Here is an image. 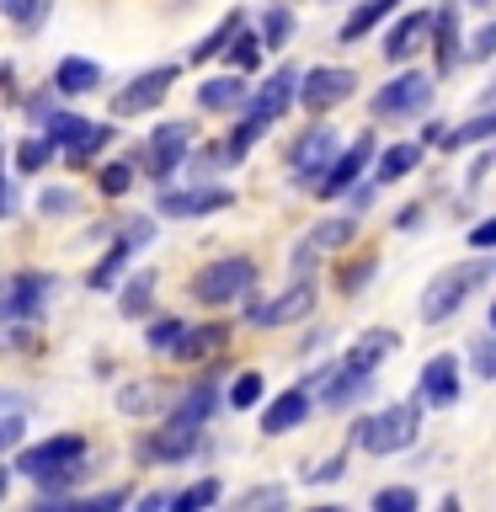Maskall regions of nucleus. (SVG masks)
<instances>
[{
  "label": "nucleus",
  "mask_w": 496,
  "mask_h": 512,
  "mask_svg": "<svg viewBox=\"0 0 496 512\" xmlns=\"http://www.w3.org/2000/svg\"><path fill=\"white\" fill-rule=\"evenodd\" d=\"M86 459H91V443L80 438V432H59V438H43V443L22 448L11 470L43 491L38 502H64L70 486L86 475Z\"/></svg>",
  "instance_id": "nucleus-1"
},
{
  "label": "nucleus",
  "mask_w": 496,
  "mask_h": 512,
  "mask_svg": "<svg viewBox=\"0 0 496 512\" xmlns=\"http://www.w3.org/2000/svg\"><path fill=\"white\" fill-rule=\"evenodd\" d=\"M416 432H422V406L416 400H395V406H384L374 416H358L352 422V443L374 459H390V454L416 443Z\"/></svg>",
  "instance_id": "nucleus-2"
},
{
  "label": "nucleus",
  "mask_w": 496,
  "mask_h": 512,
  "mask_svg": "<svg viewBox=\"0 0 496 512\" xmlns=\"http://www.w3.org/2000/svg\"><path fill=\"white\" fill-rule=\"evenodd\" d=\"M256 283H262V267H256L251 256H214L208 267H198V272H192L187 294L198 299L203 310H224V304L246 299Z\"/></svg>",
  "instance_id": "nucleus-3"
},
{
  "label": "nucleus",
  "mask_w": 496,
  "mask_h": 512,
  "mask_svg": "<svg viewBox=\"0 0 496 512\" xmlns=\"http://www.w3.org/2000/svg\"><path fill=\"white\" fill-rule=\"evenodd\" d=\"M486 272H491V262H454V267H443L438 278L422 288V320H427V326L454 320L464 310V299L486 283Z\"/></svg>",
  "instance_id": "nucleus-4"
},
{
  "label": "nucleus",
  "mask_w": 496,
  "mask_h": 512,
  "mask_svg": "<svg viewBox=\"0 0 496 512\" xmlns=\"http://www.w3.org/2000/svg\"><path fill=\"white\" fill-rule=\"evenodd\" d=\"M59 294V278L54 272H43V267H22V272H11L6 283H0V320L6 326H16V320H43V310L54 304Z\"/></svg>",
  "instance_id": "nucleus-5"
},
{
  "label": "nucleus",
  "mask_w": 496,
  "mask_h": 512,
  "mask_svg": "<svg viewBox=\"0 0 496 512\" xmlns=\"http://www.w3.org/2000/svg\"><path fill=\"white\" fill-rule=\"evenodd\" d=\"M43 134L54 139V150L70 155V166H86V160H96L112 139H118V128H112V123H91V118H80V112H48Z\"/></svg>",
  "instance_id": "nucleus-6"
},
{
  "label": "nucleus",
  "mask_w": 496,
  "mask_h": 512,
  "mask_svg": "<svg viewBox=\"0 0 496 512\" xmlns=\"http://www.w3.org/2000/svg\"><path fill=\"white\" fill-rule=\"evenodd\" d=\"M192 139H198V123H192V118H166V123H155L150 144H144V171H150L155 182H171V176L187 166Z\"/></svg>",
  "instance_id": "nucleus-7"
},
{
  "label": "nucleus",
  "mask_w": 496,
  "mask_h": 512,
  "mask_svg": "<svg viewBox=\"0 0 496 512\" xmlns=\"http://www.w3.org/2000/svg\"><path fill=\"white\" fill-rule=\"evenodd\" d=\"M176 80H182V64H150V70H139L123 91H112V118H139V112H155L171 96Z\"/></svg>",
  "instance_id": "nucleus-8"
},
{
  "label": "nucleus",
  "mask_w": 496,
  "mask_h": 512,
  "mask_svg": "<svg viewBox=\"0 0 496 512\" xmlns=\"http://www.w3.org/2000/svg\"><path fill=\"white\" fill-rule=\"evenodd\" d=\"M374 155H379V139H374V134H358L352 144H342V150L331 155V166L320 171V182H315L310 192H315V198H342L347 187H358L363 176H368Z\"/></svg>",
  "instance_id": "nucleus-9"
},
{
  "label": "nucleus",
  "mask_w": 496,
  "mask_h": 512,
  "mask_svg": "<svg viewBox=\"0 0 496 512\" xmlns=\"http://www.w3.org/2000/svg\"><path fill=\"white\" fill-rule=\"evenodd\" d=\"M224 208H235V192L219 182H198V187L160 182V198H155V214L166 219H208V214H224Z\"/></svg>",
  "instance_id": "nucleus-10"
},
{
  "label": "nucleus",
  "mask_w": 496,
  "mask_h": 512,
  "mask_svg": "<svg viewBox=\"0 0 496 512\" xmlns=\"http://www.w3.org/2000/svg\"><path fill=\"white\" fill-rule=\"evenodd\" d=\"M432 91H438V80L427 70H400L384 91H374V118H416V112L432 107Z\"/></svg>",
  "instance_id": "nucleus-11"
},
{
  "label": "nucleus",
  "mask_w": 496,
  "mask_h": 512,
  "mask_svg": "<svg viewBox=\"0 0 496 512\" xmlns=\"http://www.w3.org/2000/svg\"><path fill=\"white\" fill-rule=\"evenodd\" d=\"M342 150V134H336L331 123H310L304 134L294 139V150H288V166H294V182L299 187H315L320 171L331 166V155Z\"/></svg>",
  "instance_id": "nucleus-12"
},
{
  "label": "nucleus",
  "mask_w": 496,
  "mask_h": 512,
  "mask_svg": "<svg viewBox=\"0 0 496 512\" xmlns=\"http://www.w3.org/2000/svg\"><path fill=\"white\" fill-rule=\"evenodd\" d=\"M294 96H299V64H278V70H272L262 86H256L251 96H246V118H256V123H278L288 107H294Z\"/></svg>",
  "instance_id": "nucleus-13"
},
{
  "label": "nucleus",
  "mask_w": 496,
  "mask_h": 512,
  "mask_svg": "<svg viewBox=\"0 0 496 512\" xmlns=\"http://www.w3.org/2000/svg\"><path fill=\"white\" fill-rule=\"evenodd\" d=\"M352 86H358V75L352 70H336V64H315V70H304L299 75V96L294 102L304 112H331V107H342Z\"/></svg>",
  "instance_id": "nucleus-14"
},
{
  "label": "nucleus",
  "mask_w": 496,
  "mask_h": 512,
  "mask_svg": "<svg viewBox=\"0 0 496 512\" xmlns=\"http://www.w3.org/2000/svg\"><path fill=\"white\" fill-rule=\"evenodd\" d=\"M251 299V294H246ZM315 310V283L310 278H294V288H288V294H278V299H251L246 304V326H294V320H304Z\"/></svg>",
  "instance_id": "nucleus-15"
},
{
  "label": "nucleus",
  "mask_w": 496,
  "mask_h": 512,
  "mask_svg": "<svg viewBox=\"0 0 496 512\" xmlns=\"http://www.w3.org/2000/svg\"><path fill=\"white\" fill-rule=\"evenodd\" d=\"M454 400H459V358L454 352H438V358H427L422 374H416V406L448 411Z\"/></svg>",
  "instance_id": "nucleus-16"
},
{
  "label": "nucleus",
  "mask_w": 496,
  "mask_h": 512,
  "mask_svg": "<svg viewBox=\"0 0 496 512\" xmlns=\"http://www.w3.org/2000/svg\"><path fill=\"white\" fill-rule=\"evenodd\" d=\"M203 448V427H155L150 438H139V448L134 454L144 459V464H182V459H192Z\"/></svg>",
  "instance_id": "nucleus-17"
},
{
  "label": "nucleus",
  "mask_w": 496,
  "mask_h": 512,
  "mask_svg": "<svg viewBox=\"0 0 496 512\" xmlns=\"http://www.w3.org/2000/svg\"><path fill=\"white\" fill-rule=\"evenodd\" d=\"M427 43H432V59H438V75H454L464 64V38H459V6L454 0H443V6L432 11Z\"/></svg>",
  "instance_id": "nucleus-18"
},
{
  "label": "nucleus",
  "mask_w": 496,
  "mask_h": 512,
  "mask_svg": "<svg viewBox=\"0 0 496 512\" xmlns=\"http://www.w3.org/2000/svg\"><path fill=\"white\" fill-rule=\"evenodd\" d=\"M427 27H432V11H406V16H400V22L379 38L384 64H411L427 48Z\"/></svg>",
  "instance_id": "nucleus-19"
},
{
  "label": "nucleus",
  "mask_w": 496,
  "mask_h": 512,
  "mask_svg": "<svg viewBox=\"0 0 496 512\" xmlns=\"http://www.w3.org/2000/svg\"><path fill=\"white\" fill-rule=\"evenodd\" d=\"M310 390H304V384H294V390H283V395H272L267 400V411H262V432L267 438H288V432L294 427H304L310 422Z\"/></svg>",
  "instance_id": "nucleus-20"
},
{
  "label": "nucleus",
  "mask_w": 496,
  "mask_h": 512,
  "mask_svg": "<svg viewBox=\"0 0 496 512\" xmlns=\"http://www.w3.org/2000/svg\"><path fill=\"white\" fill-rule=\"evenodd\" d=\"M374 395V374H363V368H347V363H336L326 379H320V400H326L331 411H347V406H358V400Z\"/></svg>",
  "instance_id": "nucleus-21"
},
{
  "label": "nucleus",
  "mask_w": 496,
  "mask_h": 512,
  "mask_svg": "<svg viewBox=\"0 0 496 512\" xmlns=\"http://www.w3.org/2000/svg\"><path fill=\"white\" fill-rule=\"evenodd\" d=\"M214 411H219V379L208 374V379L192 384L182 400H171L166 422H171V427H208V416H214Z\"/></svg>",
  "instance_id": "nucleus-22"
},
{
  "label": "nucleus",
  "mask_w": 496,
  "mask_h": 512,
  "mask_svg": "<svg viewBox=\"0 0 496 512\" xmlns=\"http://www.w3.org/2000/svg\"><path fill=\"white\" fill-rule=\"evenodd\" d=\"M48 86H54V96H91L102 91V64L86 54H64L54 64V75H48Z\"/></svg>",
  "instance_id": "nucleus-23"
},
{
  "label": "nucleus",
  "mask_w": 496,
  "mask_h": 512,
  "mask_svg": "<svg viewBox=\"0 0 496 512\" xmlns=\"http://www.w3.org/2000/svg\"><path fill=\"white\" fill-rule=\"evenodd\" d=\"M246 96H251V86H246V75H208V80H198V91H192V102H198V112H240L246 107Z\"/></svg>",
  "instance_id": "nucleus-24"
},
{
  "label": "nucleus",
  "mask_w": 496,
  "mask_h": 512,
  "mask_svg": "<svg viewBox=\"0 0 496 512\" xmlns=\"http://www.w3.org/2000/svg\"><path fill=\"white\" fill-rule=\"evenodd\" d=\"M395 11H400V0H358V6L347 11V22L336 27V43H363V38H374V32L390 22Z\"/></svg>",
  "instance_id": "nucleus-25"
},
{
  "label": "nucleus",
  "mask_w": 496,
  "mask_h": 512,
  "mask_svg": "<svg viewBox=\"0 0 496 512\" xmlns=\"http://www.w3.org/2000/svg\"><path fill=\"white\" fill-rule=\"evenodd\" d=\"M416 166H422V144H384L368 176H374V187H390V182H406Z\"/></svg>",
  "instance_id": "nucleus-26"
},
{
  "label": "nucleus",
  "mask_w": 496,
  "mask_h": 512,
  "mask_svg": "<svg viewBox=\"0 0 496 512\" xmlns=\"http://www.w3.org/2000/svg\"><path fill=\"white\" fill-rule=\"evenodd\" d=\"M150 310H155V272L139 267V272H128L123 288H118V315L123 320H144Z\"/></svg>",
  "instance_id": "nucleus-27"
},
{
  "label": "nucleus",
  "mask_w": 496,
  "mask_h": 512,
  "mask_svg": "<svg viewBox=\"0 0 496 512\" xmlns=\"http://www.w3.org/2000/svg\"><path fill=\"white\" fill-rule=\"evenodd\" d=\"M134 256H139V246H134L128 235H118V240L107 246L102 262H96V267L86 272V288H112V283H118L123 272H128V262H134Z\"/></svg>",
  "instance_id": "nucleus-28"
},
{
  "label": "nucleus",
  "mask_w": 496,
  "mask_h": 512,
  "mask_svg": "<svg viewBox=\"0 0 496 512\" xmlns=\"http://www.w3.org/2000/svg\"><path fill=\"white\" fill-rule=\"evenodd\" d=\"M395 347H400V336H395V331H363V336H358V347H352L342 363H347V368H363V374H374V368L390 358Z\"/></svg>",
  "instance_id": "nucleus-29"
},
{
  "label": "nucleus",
  "mask_w": 496,
  "mask_h": 512,
  "mask_svg": "<svg viewBox=\"0 0 496 512\" xmlns=\"http://www.w3.org/2000/svg\"><path fill=\"white\" fill-rule=\"evenodd\" d=\"M224 336H230L224 326H187L182 342L171 347V358H176V363H198V358H208V352L224 347Z\"/></svg>",
  "instance_id": "nucleus-30"
},
{
  "label": "nucleus",
  "mask_w": 496,
  "mask_h": 512,
  "mask_svg": "<svg viewBox=\"0 0 496 512\" xmlns=\"http://www.w3.org/2000/svg\"><path fill=\"white\" fill-rule=\"evenodd\" d=\"M496 139V102H486L475 118H464L454 134H443V150H464V144H491Z\"/></svg>",
  "instance_id": "nucleus-31"
},
{
  "label": "nucleus",
  "mask_w": 496,
  "mask_h": 512,
  "mask_svg": "<svg viewBox=\"0 0 496 512\" xmlns=\"http://www.w3.org/2000/svg\"><path fill=\"white\" fill-rule=\"evenodd\" d=\"M224 54H230V70H240V75H256L262 70V54H267V43L256 38V32H246L240 27L230 43H224Z\"/></svg>",
  "instance_id": "nucleus-32"
},
{
  "label": "nucleus",
  "mask_w": 496,
  "mask_h": 512,
  "mask_svg": "<svg viewBox=\"0 0 496 512\" xmlns=\"http://www.w3.org/2000/svg\"><path fill=\"white\" fill-rule=\"evenodd\" d=\"M240 27H246V16H240V11H230V16H224V22H219L214 32H208V38H198V43H192V54H187V59H192V64H208L214 54H224V43H230Z\"/></svg>",
  "instance_id": "nucleus-33"
},
{
  "label": "nucleus",
  "mask_w": 496,
  "mask_h": 512,
  "mask_svg": "<svg viewBox=\"0 0 496 512\" xmlns=\"http://www.w3.org/2000/svg\"><path fill=\"white\" fill-rule=\"evenodd\" d=\"M267 395V379L256 374V368H246V374L230 379V395H224V406L230 411H256V400Z\"/></svg>",
  "instance_id": "nucleus-34"
},
{
  "label": "nucleus",
  "mask_w": 496,
  "mask_h": 512,
  "mask_svg": "<svg viewBox=\"0 0 496 512\" xmlns=\"http://www.w3.org/2000/svg\"><path fill=\"white\" fill-rule=\"evenodd\" d=\"M48 11H54L48 0H0V16H6V22H16V27L27 32V38L48 22Z\"/></svg>",
  "instance_id": "nucleus-35"
},
{
  "label": "nucleus",
  "mask_w": 496,
  "mask_h": 512,
  "mask_svg": "<svg viewBox=\"0 0 496 512\" xmlns=\"http://www.w3.org/2000/svg\"><path fill=\"white\" fill-rule=\"evenodd\" d=\"M48 160H54V139L48 134H27L22 144H16V171L22 176H38Z\"/></svg>",
  "instance_id": "nucleus-36"
},
{
  "label": "nucleus",
  "mask_w": 496,
  "mask_h": 512,
  "mask_svg": "<svg viewBox=\"0 0 496 512\" xmlns=\"http://www.w3.org/2000/svg\"><path fill=\"white\" fill-rule=\"evenodd\" d=\"M219 496H224V486H219L214 475H203V480H192L187 491H176V496H171V507H176V512H203V507H214Z\"/></svg>",
  "instance_id": "nucleus-37"
},
{
  "label": "nucleus",
  "mask_w": 496,
  "mask_h": 512,
  "mask_svg": "<svg viewBox=\"0 0 496 512\" xmlns=\"http://www.w3.org/2000/svg\"><path fill=\"white\" fill-rule=\"evenodd\" d=\"M288 38H294V11H288L283 0H272V6L262 11V43L267 48H288Z\"/></svg>",
  "instance_id": "nucleus-38"
},
{
  "label": "nucleus",
  "mask_w": 496,
  "mask_h": 512,
  "mask_svg": "<svg viewBox=\"0 0 496 512\" xmlns=\"http://www.w3.org/2000/svg\"><path fill=\"white\" fill-rule=\"evenodd\" d=\"M182 331H187V320H176V315H160L150 320V331H144V347L160 352V358H171V347L182 342Z\"/></svg>",
  "instance_id": "nucleus-39"
},
{
  "label": "nucleus",
  "mask_w": 496,
  "mask_h": 512,
  "mask_svg": "<svg viewBox=\"0 0 496 512\" xmlns=\"http://www.w3.org/2000/svg\"><path fill=\"white\" fill-rule=\"evenodd\" d=\"M38 214H43V219H70V214H80V192H75V187H43V192H38Z\"/></svg>",
  "instance_id": "nucleus-40"
},
{
  "label": "nucleus",
  "mask_w": 496,
  "mask_h": 512,
  "mask_svg": "<svg viewBox=\"0 0 496 512\" xmlns=\"http://www.w3.org/2000/svg\"><path fill=\"white\" fill-rule=\"evenodd\" d=\"M352 235H358V219H320L315 230H310V240H315L320 251H326V246H336V251H342Z\"/></svg>",
  "instance_id": "nucleus-41"
},
{
  "label": "nucleus",
  "mask_w": 496,
  "mask_h": 512,
  "mask_svg": "<svg viewBox=\"0 0 496 512\" xmlns=\"http://www.w3.org/2000/svg\"><path fill=\"white\" fill-rule=\"evenodd\" d=\"M155 400H160L155 379H139V384H128V390H118V411H128V416H144V411H155Z\"/></svg>",
  "instance_id": "nucleus-42"
},
{
  "label": "nucleus",
  "mask_w": 496,
  "mask_h": 512,
  "mask_svg": "<svg viewBox=\"0 0 496 512\" xmlns=\"http://www.w3.org/2000/svg\"><path fill=\"white\" fill-rule=\"evenodd\" d=\"M192 166H198V176L203 182H214V176L224 171V166H240V160L230 155V144H208V150H198V155H187Z\"/></svg>",
  "instance_id": "nucleus-43"
},
{
  "label": "nucleus",
  "mask_w": 496,
  "mask_h": 512,
  "mask_svg": "<svg viewBox=\"0 0 496 512\" xmlns=\"http://www.w3.org/2000/svg\"><path fill=\"white\" fill-rule=\"evenodd\" d=\"M96 187H102V198H123V192L134 187V166H128V160H107L102 176H96Z\"/></svg>",
  "instance_id": "nucleus-44"
},
{
  "label": "nucleus",
  "mask_w": 496,
  "mask_h": 512,
  "mask_svg": "<svg viewBox=\"0 0 496 512\" xmlns=\"http://www.w3.org/2000/svg\"><path fill=\"white\" fill-rule=\"evenodd\" d=\"M496 59V16L480 32H470V43H464V64H491Z\"/></svg>",
  "instance_id": "nucleus-45"
},
{
  "label": "nucleus",
  "mask_w": 496,
  "mask_h": 512,
  "mask_svg": "<svg viewBox=\"0 0 496 512\" xmlns=\"http://www.w3.org/2000/svg\"><path fill=\"white\" fill-rule=\"evenodd\" d=\"M374 507L379 512H416V507H422V496H416L411 486H379L374 491Z\"/></svg>",
  "instance_id": "nucleus-46"
},
{
  "label": "nucleus",
  "mask_w": 496,
  "mask_h": 512,
  "mask_svg": "<svg viewBox=\"0 0 496 512\" xmlns=\"http://www.w3.org/2000/svg\"><path fill=\"white\" fill-rule=\"evenodd\" d=\"M470 374L475 379H496V326H491V336L470 342Z\"/></svg>",
  "instance_id": "nucleus-47"
},
{
  "label": "nucleus",
  "mask_w": 496,
  "mask_h": 512,
  "mask_svg": "<svg viewBox=\"0 0 496 512\" xmlns=\"http://www.w3.org/2000/svg\"><path fill=\"white\" fill-rule=\"evenodd\" d=\"M374 272H379L374 256H358L352 267H336V288H342V294H358V288H363L368 278H374Z\"/></svg>",
  "instance_id": "nucleus-48"
},
{
  "label": "nucleus",
  "mask_w": 496,
  "mask_h": 512,
  "mask_svg": "<svg viewBox=\"0 0 496 512\" xmlns=\"http://www.w3.org/2000/svg\"><path fill=\"white\" fill-rule=\"evenodd\" d=\"M315 256H320V246H315V240H304V246H294V256H288V272H294V278H310Z\"/></svg>",
  "instance_id": "nucleus-49"
},
{
  "label": "nucleus",
  "mask_w": 496,
  "mask_h": 512,
  "mask_svg": "<svg viewBox=\"0 0 496 512\" xmlns=\"http://www.w3.org/2000/svg\"><path fill=\"white\" fill-rule=\"evenodd\" d=\"M470 251H480V256L496 251V214H491V219H480L475 230H470Z\"/></svg>",
  "instance_id": "nucleus-50"
},
{
  "label": "nucleus",
  "mask_w": 496,
  "mask_h": 512,
  "mask_svg": "<svg viewBox=\"0 0 496 512\" xmlns=\"http://www.w3.org/2000/svg\"><path fill=\"white\" fill-rule=\"evenodd\" d=\"M342 475H347V454H331V459L310 475V486H331V480H342Z\"/></svg>",
  "instance_id": "nucleus-51"
},
{
  "label": "nucleus",
  "mask_w": 496,
  "mask_h": 512,
  "mask_svg": "<svg viewBox=\"0 0 496 512\" xmlns=\"http://www.w3.org/2000/svg\"><path fill=\"white\" fill-rule=\"evenodd\" d=\"M27 438V422L22 416H0V454H6V448H16Z\"/></svg>",
  "instance_id": "nucleus-52"
},
{
  "label": "nucleus",
  "mask_w": 496,
  "mask_h": 512,
  "mask_svg": "<svg viewBox=\"0 0 496 512\" xmlns=\"http://www.w3.org/2000/svg\"><path fill=\"white\" fill-rule=\"evenodd\" d=\"M240 507H283V486H262V491H246Z\"/></svg>",
  "instance_id": "nucleus-53"
},
{
  "label": "nucleus",
  "mask_w": 496,
  "mask_h": 512,
  "mask_svg": "<svg viewBox=\"0 0 496 512\" xmlns=\"http://www.w3.org/2000/svg\"><path fill=\"white\" fill-rule=\"evenodd\" d=\"M128 491H102V496H75V507H123Z\"/></svg>",
  "instance_id": "nucleus-54"
},
{
  "label": "nucleus",
  "mask_w": 496,
  "mask_h": 512,
  "mask_svg": "<svg viewBox=\"0 0 496 512\" xmlns=\"http://www.w3.org/2000/svg\"><path fill=\"white\" fill-rule=\"evenodd\" d=\"M16 214V187H11V176L0 171V219H11Z\"/></svg>",
  "instance_id": "nucleus-55"
},
{
  "label": "nucleus",
  "mask_w": 496,
  "mask_h": 512,
  "mask_svg": "<svg viewBox=\"0 0 496 512\" xmlns=\"http://www.w3.org/2000/svg\"><path fill=\"white\" fill-rule=\"evenodd\" d=\"M416 224H422V203H406L395 214V230H416Z\"/></svg>",
  "instance_id": "nucleus-56"
},
{
  "label": "nucleus",
  "mask_w": 496,
  "mask_h": 512,
  "mask_svg": "<svg viewBox=\"0 0 496 512\" xmlns=\"http://www.w3.org/2000/svg\"><path fill=\"white\" fill-rule=\"evenodd\" d=\"M171 496H176V491H150V496H139V512H155V507H171Z\"/></svg>",
  "instance_id": "nucleus-57"
},
{
  "label": "nucleus",
  "mask_w": 496,
  "mask_h": 512,
  "mask_svg": "<svg viewBox=\"0 0 496 512\" xmlns=\"http://www.w3.org/2000/svg\"><path fill=\"white\" fill-rule=\"evenodd\" d=\"M443 118H427V128H422V144H443Z\"/></svg>",
  "instance_id": "nucleus-58"
},
{
  "label": "nucleus",
  "mask_w": 496,
  "mask_h": 512,
  "mask_svg": "<svg viewBox=\"0 0 496 512\" xmlns=\"http://www.w3.org/2000/svg\"><path fill=\"white\" fill-rule=\"evenodd\" d=\"M11 475H16V470H6V464H0V502L11 496Z\"/></svg>",
  "instance_id": "nucleus-59"
},
{
  "label": "nucleus",
  "mask_w": 496,
  "mask_h": 512,
  "mask_svg": "<svg viewBox=\"0 0 496 512\" xmlns=\"http://www.w3.org/2000/svg\"><path fill=\"white\" fill-rule=\"evenodd\" d=\"M486 102H496V75H491V86H486Z\"/></svg>",
  "instance_id": "nucleus-60"
},
{
  "label": "nucleus",
  "mask_w": 496,
  "mask_h": 512,
  "mask_svg": "<svg viewBox=\"0 0 496 512\" xmlns=\"http://www.w3.org/2000/svg\"><path fill=\"white\" fill-rule=\"evenodd\" d=\"M470 6H480V11H486V6H491V0H470Z\"/></svg>",
  "instance_id": "nucleus-61"
},
{
  "label": "nucleus",
  "mask_w": 496,
  "mask_h": 512,
  "mask_svg": "<svg viewBox=\"0 0 496 512\" xmlns=\"http://www.w3.org/2000/svg\"><path fill=\"white\" fill-rule=\"evenodd\" d=\"M491 326H496V304H491Z\"/></svg>",
  "instance_id": "nucleus-62"
},
{
  "label": "nucleus",
  "mask_w": 496,
  "mask_h": 512,
  "mask_svg": "<svg viewBox=\"0 0 496 512\" xmlns=\"http://www.w3.org/2000/svg\"><path fill=\"white\" fill-rule=\"evenodd\" d=\"M0 139H6V134H0Z\"/></svg>",
  "instance_id": "nucleus-63"
}]
</instances>
